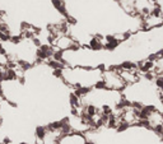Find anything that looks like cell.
Returning a JSON list of instances; mask_svg holds the SVG:
<instances>
[{
  "mask_svg": "<svg viewBox=\"0 0 163 144\" xmlns=\"http://www.w3.org/2000/svg\"><path fill=\"white\" fill-rule=\"evenodd\" d=\"M58 144H89V139L84 133L68 131L59 138Z\"/></svg>",
  "mask_w": 163,
  "mask_h": 144,
  "instance_id": "cell-2",
  "label": "cell"
},
{
  "mask_svg": "<svg viewBox=\"0 0 163 144\" xmlns=\"http://www.w3.org/2000/svg\"><path fill=\"white\" fill-rule=\"evenodd\" d=\"M102 80H103L106 88H108V89L122 91L126 87V83L124 82L122 77L120 75L116 66H110L108 69H105Z\"/></svg>",
  "mask_w": 163,
  "mask_h": 144,
  "instance_id": "cell-1",
  "label": "cell"
},
{
  "mask_svg": "<svg viewBox=\"0 0 163 144\" xmlns=\"http://www.w3.org/2000/svg\"><path fill=\"white\" fill-rule=\"evenodd\" d=\"M154 4L159 9V12L163 14V0H154Z\"/></svg>",
  "mask_w": 163,
  "mask_h": 144,
  "instance_id": "cell-3",
  "label": "cell"
}]
</instances>
